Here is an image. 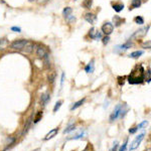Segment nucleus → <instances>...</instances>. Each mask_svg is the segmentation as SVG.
<instances>
[{
	"label": "nucleus",
	"instance_id": "nucleus-1",
	"mask_svg": "<svg viewBox=\"0 0 151 151\" xmlns=\"http://www.w3.org/2000/svg\"><path fill=\"white\" fill-rule=\"evenodd\" d=\"M144 81V69L141 65H137L128 77V82L132 85H138Z\"/></svg>",
	"mask_w": 151,
	"mask_h": 151
},
{
	"label": "nucleus",
	"instance_id": "nucleus-2",
	"mask_svg": "<svg viewBox=\"0 0 151 151\" xmlns=\"http://www.w3.org/2000/svg\"><path fill=\"white\" fill-rule=\"evenodd\" d=\"M128 111V107H127L126 104H118V105L115 107L113 113L110 116V121L113 122V121L117 120L119 118H122L125 116V114Z\"/></svg>",
	"mask_w": 151,
	"mask_h": 151
},
{
	"label": "nucleus",
	"instance_id": "nucleus-3",
	"mask_svg": "<svg viewBox=\"0 0 151 151\" xmlns=\"http://www.w3.org/2000/svg\"><path fill=\"white\" fill-rule=\"evenodd\" d=\"M27 40L25 39H20V40H15L14 42L11 43V48L14 50H19V52H23L25 46H26Z\"/></svg>",
	"mask_w": 151,
	"mask_h": 151
},
{
	"label": "nucleus",
	"instance_id": "nucleus-4",
	"mask_svg": "<svg viewBox=\"0 0 151 151\" xmlns=\"http://www.w3.org/2000/svg\"><path fill=\"white\" fill-rule=\"evenodd\" d=\"M114 30V25L111 22H105L102 25V32L106 35H110Z\"/></svg>",
	"mask_w": 151,
	"mask_h": 151
},
{
	"label": "nucleus",
	"instance_id": "nucleus-5",
	"mask_svg": "<svg viewBox=\"0 0 151 151\" xmlns=\"http://www.w3.org/2000/svg\"><path fill=\"white\" fill-rule=\"evenodd\" d=\"M144 136H145V133H142V134H140L139 136H137V137L134 139V141L131 143V145H130V151H133V150H135L136 148L139 146V144L141 143L142 142V140H143V138H144Z\"/></svg>",
	"mask_w": 151,
	"mask_h": 151
},
{
	"label": "nucleus",
	"instance_id": "nucleus-6",
	"mask_svg": "<svg viewBox=\"0 0 151 151\" xmlns=\"http://www.w3.org/2000/svg\"><path fill=\"white\" fill-rule=\"evenodd\" d=\"M89 35H90L91 38H93V39H97V40H99L100 38L102 37V33L100 32L97 28H95V27H92V28L90 29V31H89Z\"/></svg>",
	"mask_w": 151,
	"mask_h": 151
},
{
	"label": "nucleus",
	"instance_id": "nucleus-7",
	"mask_svg": "<svg viewBox=\"0 0 151 151\" xmlns=\"http://www.w3.org/2000/svg\"><path fill=\"white\" fill-rule=\"evenodd\" d=\"M48 54V52L46 50V48H43V46H37V56L38 57H40V59H43V57H46V56Z\"/></svg>",
	"mask_w": 151,
	"mask_h": 151
},
{
	"label": "nucleus",
	"instance_id": "nucleus-8",
	"mask_svg": "<svg viewBox=\"0 0 151 151\" xmlns=\"http://www.w3.org/2000/svg\"><path fill=\"white\" fill-rule=\"evenodd\" d=\"M148 29H149V26L144 27V28H140L139 30H137V31H136V32L132 35V38H134V37H136V38H140V37H144V35L146 34V31H147Z\"/></svg>",
	"mask_w": 151,
	"mask_h": 151
},
{
	"label": "nucleus",
	"instance_id": "nucleus-9",
	"mask_svg": "<svg viewBox=\"0 0 151 151\" xmlns=\"http://www.w3.org/2000/svg\"><path fill=\"white\" fill-rule=\"evenodd\" d=\"M85 19H86L89 23H91V24H94V23L96 22V20H97V17L95 16V14L89 12V13L85 14Z\"/></svg>",
	"mask_w": 151,
	"mask_h": 151
},
{
	"label": "nucleus",
	"instance_id": "nucleus-10",
	"mask_svg": "<svg viewBox=\"0 0 151 151\" xmlns=\"http://www.w3.org/2000/svg\"><path fill=\"white\" fill-rule=\"evenodd\" d=\"M131 46H132L131 42H126V43L122 44V46H117V50H118L119 52H125V50H127L128 48H131Z\"/></svg>",
	"mask_w": 151,
	"mask_h": 151
},
{
	"label": "nucleus",
	"instance_id": "nucleus-11",
	"mask_svg": "<svg viewBox=\"0 0 151 151\" xmlns=\"http://www.w3.org/2000/svg\"><path fill=\"white\" fill-rule=\"evenodd\" d=\"M94 70H95V66H94V59H93L89 65L86 66L85 71H86V73H88V74H92V73H94Z\"/></svg>",
	"mask_w": 151,
	"mask_h": 151
},
{
	"label": "nucleus",
	"instance_id": "nucleus-12",
	"mask_svg": "<svg viewBox=\"0 0 151 151\" xmlns=\"http://www.w3.org/2000/svg\"><path fill=\"white\" fill-rule=\"evenodd\" d=\"M112 7H113V9L116 12H121L123 10V8H124V4L120 3V2H118V3L113 4V5H112Z\"/></svg>",
	"mask_w": 151,
	"mask_h": 151
},
{
	"label": "nucleus",
	"instance_id": "nucleus-13",
	"mask_svg": "<svg viewBox=\"0 0 151 151\" xmlns=\"http://www.w3.org/2000/svg\"><path fill=\"white\" fill-rule=\"evenodd\" d=\"M8 46H9V42H8V40L6 38H1L0 39V50H5Z\"/></svg>",
	"mask_w": 151,
	"mask_h": 151
},
{
	"label": "nucleus",
	"instance_id": "nucleus-14",
	"mask_svg": "<svg viewBox=\"0 0 151 151\" xmlns=\"http://www.w3.org/2000/svg\"><path fill=\"white\" fill-rule=\"evenodd\" d=\"M57 128H54V129H52V131H50V133L48 134V135L44 137V140H50V139H52V138H54V136L57 135Z\"/></svg>",
	"mask_w": 151,
	"mask_h": 151
},
{
	"label": "nucleus",
	"instance_id": "nucleus-15",
	"mask_svg": "<svg viewBox=\"0 0 151 151\" xmlns=\"http://www.w3.org/2000/svg\"><path fill=\"white\" fill-rule=\"evenodd\" d=\"M142 54H143V50H136V52H133L130 54V57H132V59H138L139 57H141Z\"/></svg>",
	"mask_w": 151,
	"mask_h": 151
},
{
	"label": "nucleus",
	"instance_id": "nucleus-16",
	"mask_svg": "<svg viewBox=\"0 0 151 151\" xmlns=\"http://www.w3.org/2000/svg\"><path fill=\"white\" fill-rule=\"evenodd\" d=\"M50 94H48V93H46V94H43L41 96V100H40V101H41L42 105H46V104L48 103V101H50Z\"/></svg>",
	"mask_w": 151,
	"mask_h": 151
},
{
	"label": "nucleus",
	"instance_id": "nucleus-17",
	"mask_svg": "<svg viewBox=\"0 0 151 151\" xmlns=\"http://www.w3.org/2000/svg\"><path fill=\"white\" fill-rule=\"evenodd\" d=\"M141 0H132V3H131L130 6V10L133 9V8H138L140 5H141Z\"/></svg>",
	"mask_w": 151,
	"mask_h": 151
},
{
	"label": "nucleus",
	"instance_id": "nucleus-18",
	"mask_svg": "<svg viewBox=\"0 0 151 151\" xmlns=\"http://www.w3.org/2000/svg\"><path fill=\"white\" fill-rule=\"evenodd\" d=\"M72 12H73V9H72L71 7H66L63 11V14L65 17H69V16L72 14Z\"/></svg>",
	"mask_w": 151,
	"mask_h": 151
},
{
	"label": "nucleus",
	"instance_id": "nucleus-19",
	"mask_svg": "<svg viewBox=\"0 0 151 151\" xmlns=\"http://www.w3.org/2000/svg\"><path fill=\"white\" fill-rule=\"evenodd\" d=\"M113 20H114V23L117 25V26H119V25H121V24H122V23L125 21L124 19L121 18V17H119V16H115V17L113 18Z\"/></svg>",
	"mask_w": 151,
	"mask_h": 151
},
{
	"label": "nucleus",
	"instance_id": "nucleus-20",
	"mask_svg": "<svg viewBox=\"0 0 151 151\" xmlns=\"http://www.w3.org/2000/svg\"><path fill=\"white\" fill-rule=\"evenodd\" d=\"M84 102H85V99H82V100H80V101H78V102H77V103L74 104L73 107L71 108V110H72V111H74V110H75V109H77V108L80 107L81 105H83V104H84Z\"/></svg>",
	"mask_w": 151,
	"mask_h": 151
},
{
	"label": "nucleus",
	"instance_id": "nucleus-21",
	"mask_svg": "<svg viewBox=\"0 0 151 151\" xmlns=\"http://www.w3.org/2000/svg\"><path fill=\"white\" fill-rule=\"evenodd\" d=\"M92 4H93L92 0H84V2H83V6H84L85 8H87V9L92 7Z\"/></svg>",
	"mask_w": 151,
	"mask_h": 151
},
{
	"label": "nucleus",
	"instance_id": "nucleus-22",
	"mask_svg": "<svg viewBox=\"0 0 151 151\" xmlns=\"http://www.w3.org/2000/svg\"><path fill=\"white\" fill-rule=\"evenodd\" d=\"M134 21L136 22V24L141 25V24H143L144 23V18L142 17V16H136V17L134 18Z\"/></svg>",
	"mask_w": 151,
	"mask_h": 151
},
{
	"label": "nucleus",
	"instance_id": "nucleus-23",
	"mask_svg": "<svg viewBox=\"0 0 151 151\" xmlns=\"http://www.w3.org/2000/svg\"><path fill=\"white\" fill-rule=\"evenodd\" d=\"M76 129V126L75 125H70L69 127H67V129H66L65 131H63V133H70V132H72V131H74Z\"/></svg>",
	"mask_w": 151,
	"mask_h": 151
},
{
	"label": "nucleus",
	"instance_id": "nucleus-24",
	"mask_svg": "<svg viewBox=\"0 0 151 151\" xmlns=\"http://www.w3.org/2000/svg\"><path fill=\"white\" fill-rule=\"evenodd\" d=\"M30 123H31V118H29L28 120H27V123L25 124V126H24V130H23V134H25V133L27 132V130H28L29 126H30Z\"/></svg>",
	"mask_w": 151,
	"mask_h": 151
},
{
	"label": "nucleus",
	"instance_id": "nucleus-25",
	"mask_svg": "<svg viewBox=\"0 0 151 151\" xmlns=\"http://www.w3.org/2000/svg\"><path fill=\"white\" fill-rule=\"evenodd\" d=\"M54 79H56V73H50V75L48 76V82L52 84L54 82Z\"/></svg>",
	"mask_w": 151,
	"mask_h": 151
},
{
	"label": "nucleus",
	"instance_id": "nucleus-26",
	"mask_svg": "<svg viewBox=\"0 0 151 151\" xmlns=\"http://www.w3.org/2000/svg\"><path fill=\"white\" fill-rule=\"evenodd\" d=\"M61 104H63V101H59L56 103V105H54V112H57V110L61 108Z\"/></svg>",
	"mask_w": 151,
	"mask_h": 151
},
{
	"label": "nucleus",
	"instance_id": "nucleus-27",
	"mask_svg": "<svg viewBox=\"0 0 151 151\" xmlns=\"http://www.w3.org/2000/svg\"><path fill=\"white\" fill-rule=\"evenodd\" d=\"M86 135V133L85 132H82V133H80L79 135H77V136H74V137H72L71 139H73V140H77V139H80V138H82V137H84V136Z\"/></svg>",
	"mask_w": 151,
	"mask_h": 151
},
{
	"label": "nucleus",
	"instance_id": "nucleus-28",
	"mask_svg": "<svg viewBox=\"0 0 151 151\" xmlns=\"http://www.w3.org/2000/svg\"><path fill=\"white\" fill-rule=\"evenodd\" d=\"M147 124H148V122H147V121H143V122H142V123H140V124L138 125V126H137V128H138V129H141V128H143L144 126H146V125H147Z\"/></svg>",
	"mask_w": 151,
	"mask_h": 151
},
{
	"label": "nucleus",
	"instance_id": "nucleus-29",
	"mask_svg": "<svg viewBox=\"0 0 151 151\" xmlns=\"http://www.w3.org/2000/svg\"><path fill=\"white\" fill-rule=\"evenodd\" d=\"M41 117H42V113L41 112H38V115H37V118L34 119V123H37V122H39V120L41 119Z\"/></svg>",
	"mask_w": 151,
	"mask_h": 151
},
{
	"label": "nucleus",
	"instance_id": "nucleus-30",
	"mask_svg": "<svg viewBox=\"0 0 151 151\" xmlns=\"http://www.w3.org/2000/svg\"><path fill=\"white\" fill-rule=\"evenodd\" d=\"M127 145H128V141H127V140H126V142H125V143L123 144L122 146H121V148H120V151H126Z\"/></svg>",
	"mask_w": 151,
	"mask_h": 151
},
{
	"label": "nucleus",
	"instance_id": "nucleus-31",
	"mask_svg": "<svg viewBox=\"0 0 151 151\" xmlns=\"http://www.w3.org/2000/svg\"><path fill=\"white\" fill-rule=\"evenodd\" d=\"M109 40H110L109 35H106V37L103 38V43H104V44H107L108 42H109Z\"/></svg>",
	"mask_w": 151,
	"mask_h": 151
},
{
	"label": "nucleus",
	"instance_id": "nucleus-32",
	"mask_svg": "<svg viewBox=\"0 0 151 151\" xmlns=\"http://www.w3.org/2000/svg\"><path fill=\"white\" fill-rule=\"evenodd\" d=\"M11 30H13V31H16V32H20V31H21V29L19 28V27H16V26H12V27H11Z\"/></svg>",
	"mask_w": 151,
	"mask_h": 151
},
{
	"label": "nucleus",
	"instance_id": "nucleus-33",
	"mask_svg": "<svg viewBox=\"0 0 151 151\" xmlns=\"http://www.w3.org/2000/svg\"><path fill=\"white\" fill-rule=\"evenodd\" d=\"M138 130V128L137 127H134V128H131V129H129V133H131V134H133V133H135L136 131Z\"/></svg>",
	"mask_w": 151,
	"mask_h": 151
},
{
	"label": "nucleus",
	"instance_id": "nucleus-34",
	"mask_svg": "<svg viewBox=\"0 0 151 151\" xmlns=\"http://www.w3.org/2000/svg\"><path fill=\"white\" fill-rule=\"evenodd\" d=\"M65 74H61V86L63 87V82H65Z\"/></svg>",
	"mask_w": 151,
	"mask_h": 151
},
{
	"label": "nucleus",
	"instance_id": "nucleus-35",
	"mask_svg": "<svg viewBox=\"0 0 151 151\" xmlns=\"http://www.w3.org/2000/svg\"><path fill=\"white\" fill-rule=\"evenodd\" d=\"M117 149H118V142H116V143L114 144L113 148H112V149L110 151H117Z\"/></svg>",
	"mask_w": 151,
	"mask_h": 151
},
{
	"label": "nucleus",
	"instance_id": "nucleus-36",
	"mask_svg": "<svg viewBox=\"0 0 151 151\" xmlns=\"http://www.w3.org/2000/svg\"><path fill=\"white\" fill-rule=\"evenodd\" d=\"M150 48V41H148V42H145V43H143V48Z\"/></svg>",
	"mask_w": 151,
	"mask_h": 151
},
{
	"label": "nucleus",
	"instance_id": "nucleus-37",
	"mask_svg": "<svg viewBox=\"0 0 151 151\" xmlns=\"http://www.w3.org/2000/svg\"><path fill=\"white\" fill-rule=\"evenodd\" d=\"M30 2H32V1H37V0H29Z\"/></svg>",
	"mask_w": 151,
	"mask_h": 151
},
{
	"label": "nucleus",
	"instance_id": "nucleus-38",
	"mask_svg": "<svg viewBox=\"0 0 151 151\" xmlns=\"http://www.w3.org/2000/svg\"><path fill=\"white\" fill-rule=\"evenodd\" d=\"M141 1H146V0H141Z\"/></svg>",
	"mask_w": 151,
	"mask_h": 151
}]
</instances>
